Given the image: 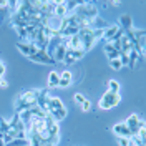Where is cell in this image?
Masks as SVG:
<instances>
[{
  "label": "cell",
  "mask_w": 146,
  "mask_h": 146,
  "mask_svg": "<svg viewBox=\"0 0 146 146\" xmlns=\"http://www.w3.org/2000/svg\"><path fill=\"white\" fill-rule=\"evenodd\" d=\"M36 98H38V90H27V91H23V93L17 98V103H15L17 113H22V111H25V110L35 106V105H36Z\"/></svg>",
  "instance_id": "6da1fadb"
},
{
  "label": "cell",
  "mask_w": 146,
  "mask_h": 146,
  "mask_svg": "<svg viewBox=\"0 0 146 146\" xmlns=\"http://www.w3.org/2000/svg\"><path fill=\"white\" fill-rule=\"evenodd\" d=\"M121 103V95L119 93H111V91H105L101 95L100 101H98V108L100 110H111L115 106H118Z\"/></svg>",
  "instance_id": "7a4b0ae2"
},
{
  "label": "cell",
  "mask_w": 146,
  "mask_h": 146,
  "mask_svg": "<svg viewBox=\"0 0 146 146\" xmlns=\"http://www.w3.org/2000/svg\"><path fill=\"white\" fill-rule=\"evenodd\" d=\"M75 13L80 18H85V20H91L98 15V9L95 3H90V2H80V5L75 9Z\"/></svg>",
  "instance_id": "3957f363"
},
{
  "label": "cell",
  "mask_w": 146,
  "mask_h": 146,
  "mask_svg": "<svg viewBox=\"0 0 146 146\" xmlns=\"http://www.w3.org/2000/svg\"><path fill=\"white\" fill-rule=\"evenodd\" d=\"M125 125L128 126V129L131 131V135L135 136V135H138V129L139 128L145 126V119L139 118V115H136V113H133V115H129L126 118V121H125Z\"/></svg>",
  "instance_id": "277c9868"
},
{
  "label": "cell",
  "mask_w": 146,
  "mask_h": 146,
  "mask_svg": "<svg viewBox=\"0 0 146 146\" xmlns=\"http://www.w3.org/2000/svg\"><path fill=\"white\" fill-rule=\"evenodd\" d=\"M123 33H125V32H123V30L118 27V23H116V25H110V27H106L103 30V38H105L106 43H108V42H113V40L119 38Z\"/></svg>",
  "instance_id": "5b68a950"
},
{
  "label": "cell",
  "mask_w": 146,
  "mask_h": 146,
  "mask_svg": "<svg viewBox=\"0 0 146 146\" xmlns=\"http://www.w3.org/2000/svg\"><path fill=\"white\" fill-rule=\"evenodd\" d=\"M17 48H18V52H20L22 55H25L27 58H30L32 55H35L36 52H38V48H36L33 43H30V42H23V40L17 42Z\"/></svg>",
  "instance_id": "8992f818"
},
{
  "label": "cell",
  "mask_w": 146,
  "mask_h": 146,
  "mask_svg": "<svg viewBox=\"0 0 146 146\" xmlns=\"http://www.w3.org/2000/svg\"><path fill=\"white\" fill-rule=\"evenodd\" d=\"M30 60L35 62V63H55V60L52 58L48 50H38L35 55L30 56Z\"/></svg>",
  "instance_id": "52a82bcc"
},
{
  "label": "cell",
  "mask_w": 146,
  "mask_h": 146,
  "mask_svg": "<svg viewBox=\"0 0 146 146\" xmlns=\"http://www.w3.org/2000/svg\"><path fill=\"white\" fill-rule=\"evenodd\" d=\"M52 58L55 60V63L56 62H63L65 60V55H66V46H65V43L60 40L56 45H55V48H52Z\"/></svg>",
  "instance_id": "ba28073f"
},
{
  "label": "cell",
  "mask_w": 146,
  "mask_h": 146,
  "mask_svg": "<svg viewBox=\"0 0 146 146\" xmlns=\"http://www.w3.org/2000/svg\"><path fill=\"white\" fill-rule=\"evenodd\" d=\"M83 56H85V52H82V50H68L66 48V55H65L63 63L72 65L75 62H78V60H82Z\"/></svg>",
  "instance_id": "9c48e42d"
},
{
  "label": "cell",
  "mask_w": 146,
  "mask_h": 146,
  "mask_svg": "<svg viewBox=\"0 0 146 146\" xmlns=\"http://www.w3.org/2000/svg\"><path fill=\"white\" fill-rule=\"evenodd\" d=\"M111 129H113V135H116L118 138H131V136H133V135H131V131L128 129V126L125 125V121L116 123Z\"/></svg>",
  "instance_id": "30bf717a"
},
{
  "label": "cell",
  "mask_w": 146,
  "mask_h": 146,
  "mask_svg": "<svg viewBox=\"0 0 146 146\" xmlns=\"http://www.w3.org/2000/svg\"><path fill=\"white\" fill-rule=\"evenodd\" d=\"M73 83V73L70 70H65V72L60 73V82H58V86L60 88H68L70 85Z\"/></svg>",
  "instance_id": "8fae6325"
},
{
  "label": "cell",
  "mask_w": 146,
  "mask_h": 146,
  "mask_svg": "<svg viewBox=\"0 0 146 146\" xmlns=\"http://www.w3.org/2000/svg\"><path fill=\"white\" fill-rule=\"evenodd\" d=\"M118 27L123 30V32H129L131 28H133V18H131V15H121L119 17V23H118Z\"/></svg>",
  "instance_id": "7c38bea8"
},
{
  "label": "cell",
  "mask_w": 146,
  "mask_h": 146,
  "mask_svg": "<svg viewBox=\"0 0 146 146\" xmlns=\"http://www.w3.org/2000/svg\"><path fill=\"white\" fill-rule=\"evenodd\" d=\"M58 82H60V73L55 72V70L48 73V80H46V86H48V90L58 88Z\"/></svg>",
  "instance_id": "4fadbf2b"
},
{
  "label": "cell",
  "mask_w": 146,
  "mask_h": 146,
  "mask_svg": "<svg viewBox=\"0 0 146 146\" xmlns=\"http://www.w3.org/2000/svg\"><path fill=\"white\" fill-rule=\"evenodd\" d=\"M105 53L108 56V60H115V58L119 56V52L113 46V43H106V45H105Z\"/></svg>",
  "instance_id": "5bb4252c"
},
{
  "label": "cell",
  "mask_w": 146,
  "mask_h": 146,
  "mask_svg": "<svg viewBox=\"0 0 146 146\" xmlns=\"http://www.w3.org/2000/svg\"><path fill=\"white\" fill-rule=\"evenodd\" d=\"M108 91L111 93H119V83L116 80H110L108 82Z\"/></svg>",
  "instance_id": "9a60e30c"
},
{
  "label": "cell",
  "mask_w": 146,
  "mask_h": 146,
  "mask_svg": "<svg viewBox=\"0 0 146 146\" xmlns=\"http://www.w3.org/2000/svg\"><path fill=\"white\" fill-rule=\"evenodd\" d=\"M5 146H30V141L28 139H13L12 143H9V145H5Z\"/></svg>",
  "instance_id": "2e32d148"
},
{
  "label": "cell",
  "mask_w": 146,
  "mask_h": 146,
  "mask_svg": "<svg viewBox=\"0 0 146 146\" xmlns=\"http://www.w3.org/2000/svg\"><path fill=\"white\" fill-rule=\"evenodd\" d=\"M110 66L113 68V70H121L123 68V65H121V62H119V58H115V60H110Z\"/></svg>",
  "instance_id": "e0dca14e"
},
{
  "label": "cell",
  "mask_w": 146,
  "mask_h": 146,
  "mask_svg": "<svg viewBox=\"0 0 146 146\" xmlns=\"http://www.w3.org/2000/svg\"><path fill=\"white\" fill-rule=\"evenodd\" d=\"M80 106H82V111H83V113H88V111L91 110V101L88 100V98H86V100L83 101Z\"/></svg>",
  "instance_id": "ac0fdd59"
},
{
  "label": "cell",
  "mask_w": 146,
  "mask_h": 146,
  "mask_svg": "<svg viewBox=\"0 0 146 146\" xmlns=\"http://www.w3.org/2000/svg\"><path fill=\"white\" fill-rule=\"evenodd\" d=\"M73 100H75L76 105H82L86 98H85V95H82V93H75V95H73Z\"/></svg>",
  "instance_id": "d6986e66"
},
{
  "label": "cell",
  "mask_w": 146,
  "mask_h": 146,
  "mask_svg": "<svg viewBox=\"0 0 146 146\" xmlns=\"http://www.w3.org/2000/svg\"><path fill=\"white\" fill-rule=\"evenodd\" d=\"M119 146H129V138H118Z\"/></svg>",
  "instance_id": "ffe728a7"
},
{
  "label": "cell",
  "mask_w": 146,
  "mask_h": 146,
  "mask_svg": "<svg viewBox=\"0 0 146 146\" xmlns=\"http://www.w3.org/2000/svg\"><path fill=\"white\" fill-rule=\"evenodd\" d=\"M5 70H7V68H5V65L0 62V78H3V75H5Z\"/></svg>",
  "instance_id": "44dd1931"
},
{
  "label": "cell",
  "mask_w": 146,
  "mask_h": 146,
  "mask_svg": "<svg viewBox=\"0 0 146 146\" xmlns=\"http://www.w3.org/2000/svg\"><path fill=\"white\" fill-rule=\"evenodd\" d=\"M7 86H9V83L5 82L3 78H0V88H7Z\"/></svg>",
  "instance_id": "7402d4cb"
}]
</instances>
